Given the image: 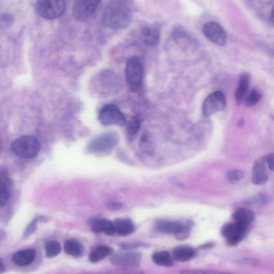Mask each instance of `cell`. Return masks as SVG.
<instances>
[{
    "label": "cell",
    "mask_w": 274,
    "mask_h": 274,
    "mask_svg": "<svg viewBox=\"0 0 274 274\" xmlns=\"http://www.w3.org/2000/svg\"><path fill=\"white\" fill-rule=\"evenodd\" d=\"M3 18L2 16L1 17V21H4V25L6 24H9V23L12 22V17H10L9 15H7V14H4Z\"/></svg>",
    "instance_id": "74e56055"
},
{
    "label": "cell",
    "mask_w": 274,
    "mask_h": 274,
    "mask_svg": "<svg viewBox=\"0 0 274 274\" xmlns=\"http://www.w3.org/2000/svg\"><path fill=\"white\" fill-rule=\"evenodd\" d=\"M114 226L115 232L121 236H128L134 232V224L129 219H117L115 220Z\"/></svg>",
    "instance_id": "ffe728a7"
},
{
    "label": "cell",
    "mask_w": 274,
    "mask_h": 274,
    "mask_svg": "<svg viewBox=\"0 0 274 274\" xmlns=\"http://www.w3.org/2000/svg\"><path fill=\"white\" fill-rule=\"evenodd\" d=\"M226 106V97L221 91H216L210 94L203 102V114L206 117H209L224 110Z\"/></svg>",
    "instance_id": "ba28073f"
},
{
    "label": "cell",
    "mask_w": 274,
    "mask_h": 274,
    "mask_svg": "<svg viewBox=\"0 0 274 274\" xmlns=\"http://www.w3.org/2000/svg\"><path fill=\"white\" fill-rule=\"evenodd\" d=\"M82 274H144L142 270L135 269H122L117 270H111L97 273H86Z\"/></svg>",
    "instance_id": "4316f807"
},
{
    "label": "cell",
    "mask_w": 274,
    "mask_h": 274,
    "mask_svg": "<svg viewBox=\"0 0 274 274\" xmlns=\"http://www.w3.org/2000/svg\"><path fill=\"white\" fill-rule=\"evenodd\" d=\"M142 255L138 252L121 253L112 256L110 262L118 268L135 269L142 262Z\"/></svg>",
    "instance_id": "52a82bcc"
},
{
    "label": "cell",
    "mask_w": 274,
    "mask_h": 274,
    "mask_svg": "<svg viewBox=\"0 0 274 274\" xmlns=\"http://www.w3.org/2000/svg\"><path fill=\"white\" fill-rule=\"evenodd\" d=\"M152 259L154 263L160 266L170 268L174 265L173 259L167 251H160L153 255Z\"/></svg>",
    "instance_id": "603a6c76"
},
{
    "label": "cell",
    "mask_w": 274,
    "mask_h": 274,
    "mask_svg": "<svg viewBox=\"0 0 274 274\" xmlns=\"http://www.w3.org/2000/svg\"><path fill=\"white\" fill-rule=\"evenodd\" d=\"M133 9V7L129 1H110L103 11L102 23L112 30L125 29L131 22Z\"/></svg>",
    "instance_id": "6da1fadb"
},
{
    "label": "cell",
    "mask_w": 274,
    "mask_h": 274,
    "mask_svg": "<svg viewBox=\"0 0 274 274\" xmlns=\"http://www.w3.org/2000/svg\"><path fill=\"white\" fill-rule=\"evenodd\" d=\"M202 32L206 38L214 44L224 46L227 44L226 33L218 23H206L202 27Z\"/></svg>",
    "instance_id": "30bf717a"
},
{
    "label": "cell",
    "mask_w": 274,
    "mask_h": 274,
    "mask_svg": "<svg viewBox=\"0 0 274 274\" xmlns=\"http://www.w3.org/2000/svg\"><path fill=\"white\" fill-rule=\"evenodd\" d=\"M156 227L161 233L176 235L181 231L182 224L171 220H159L156 223Z\"/></svg>",
    "instance_id": "d6986e66"
},
{
    "label": "cell",
    "mask_w": 274,
    "mask_h": 274,
    "mask_svg": "<svg viewBox=\"0 0 274 274\" xmlns=\"http://www.w3.org/2000/svg\"><path fill=\"white\" fill-rule=\"evenodd\" d=\"M234 223L242 227L248 229L250 224L255 220L256 215L252 210L244 208H239L233 214Z\"/></svg>",
    "instance_id": "4fadbf2b"
},
{
    "label": "cell",
    "mask_w": 274,
    "mask_h": 274,
    "mask_svg": "<svg viewBox=\"0 0 274 274\" xmlns=\"http://www.w3.org/2000/svg\"><path fill=\"white\" fill-rule=\"evenodd\" d=\"M40 144L36 138L30 136L20 137L12 143L11 149L16 156L32 159L37 156L40 150Z\"/></svg>",
    "instance_id": "7a4b0ae2"
},
{
    "label": "cell",
    "mask_w": 274,
    "mask_h": 274,
    "mask_svg": "<svg viewBox=\"0 0 274 274\" xmlns=\"http://www.w3.org/2000/svg\"><path fill=\"white\" fill-rule=\"evenodd\" d=\"M113 252L112 248L107 246H100L93 250L90 255L89 259L91 262L95 263L110 256Z\"/></svg>",
    "instance_id": "44dd1931"
},
{
    "label": "cell",
    "mask_w": 274,
    "mask_h": 274,
    "mask_svg": "<svg viewBox=\"0 0 274 274\" xmlns=\"http://www.w3.org/2000/svg\"><path fill=\"white\" fill-rule=\"evenodd\" d=\"M144 69L142 63L137 56H132L126 62L125 75L130 89L134 92L141 90Z\"/></svg>",
    "instance_id": "3957f363"
},
{
    "label": "cell",
    "mask_w": 274,
    "mask_h": 274,
    "mask_svg": "<svg viewBox=\"0 0 274 274\" xmlns=\"http://www.w3.org/2000/svg\"><path fill=\"white\" fill-rule=\"evenodd\" d=\"M244 177V173L238 170L230 171L227 174V179L232 184L236 183L242 180Z\"/></svg>",
    "instance_id": "f546056e"
},
{
    "label": "cell",
    "mask_w": 274,
    "mask_h": 274,
    "mask_svg": "<svg viewBox=\"0 0 274 274\" xmlns=\"http://www.w3.org/2000/svg\"><path fill=\"white\" fill-rule=\"evenodd\" d=\"M271 18L272 22L274 23V6L273 7V8L271 12Z\"/></svg>",
    "instance_id": "ab89813d"
},
{
    "label": "cell",
    "mask_w": 274,
    "mask_h": 274,
    "mask_svg": "<svg viewBox=\"0 0 274 274\" xmlns=\"http://www.w3.org/2000/svg\"><path fill=\"white\" fill-rule=\"evenodd\" d=\"M66 5L63 1L41 0L35 4V9L39 16L47 19H54L65 13Z\"/></svg>",
    "instance_id": "277c9868"
},
{
    "label": "cell",
    "mask_w": 274,
    "mask_h": 274,
    "mask_svg": "<svg viewBox=\"0 0 274 274\" xmlns=\"http://www.w3.org/2000/svg\"><path fill=\"white\" fill-rule=\"evenodd\" d=\"M119 136L115 132L103 133L91 142L88 150L91 153H104L114 149L118 144Z\"/></svg>",
    "instance_id": "5b68a950"
},
{
    "label": "cell",
    "mask_w": 274,
    "mask_h": 274,
    "mask_svg": "<svg viewBox=\"0 0 274 274\" xmlns=\"http://www.w3.org/2000/svg\"><path fill=\"white\" fill-rule=\"evenodd\" d=\"M214 244L212 243L206 244L204 246H202V249H209L213 247Z\"/></svg>",
    "instance_id": "f35d334b"
},
{
    "label": "cell",
    "mask_w": 274,
    "mask_h": 274,
    "mask_svg": "<svg viewBox=\"0 0 274 274\" xmlns=\"http://www.w3.org/2000/svg\"><path fill=\"white\" fill-rule=\"evenodd\" d=\"M262 97V95L258 90L252 89L246 99V103L249 107L254 106L261 100Z\"/></svg>",
    "instance_id": "83f0119b"
},
{
    "label": "cell",
    "mask_w": 274,
    "mask_h": 274,
    "mask_svg": "<svg viewBox=\"0 0 274 274\" xmlns=\"http://www.w3.org/2000/svg\"><path fill=\"white\" fill-rule=\"evenodd\" d=\"M180 273L181 274H233L220 272L201 270H185L182 271Z\"/></svg>",
    "instance_id": "d6a6232c"
},
{
    "label": "cell",
    "mask_w": 274,
    "mask_h": 274,
    "mask_svg": "<svg viewBox=\"0 0 274 274\" xmlns=\"http://www.w3.org/2000/svg\"><path fill=\"white\" fill-rule=\"evenodd\" d=\"M251 76L248 73H242L239 79L238 87L235 93L236 102L240 104L244 100L249 88Z\"/></svg>",
    "instance_id": "9a60e30c"
},
{
    "label": "cell",
    "mask_w": 274,
    "mask_h": 274,
    "mask_svg": "<svg viewBox=\"0 0 274 274\" xmlns=\"http://www.w3.org/2000/svg\"><path fill=\"white\" fill-rule=\"evenodd\" d=\"M266 157H261L257 159L253 166L252 181L257 185H263L269 179L267 168Z\"/></svg>",
    "instance_id": "7c38bea8"
},
{
    "label": "cell",
    "mask_w": 274,
    "mask_h": 274,
    "mask_svg": "<svg viewBox=\"0 0 274 274\" xmlns=\"http://www.w3.org/2000/svg\"><path fill=\"white\" fill-rule=\"evenodd\" d=\"M240 262L247 265H251L254 266L259 265L260 263L257 260L252 258H243L241 260Z\"/></svg>",
    "instance_id": "d590c367"
},
{
    "label": "cell",
    "mask_w": 274,
    "mask_h": 274,
    "mask_svg": "<svg viewBox=\"0 0 274 274\" xmlns=\"http://www.w3.org/2000/svg\"><path fill=\"white\" fill-rule=\"evenodd\" d=\"M142 38L144 43L147 46L156 45L159 41L160 32L155 26H145L142 30Z\"/></svg>",
    "instance_id": "ac0fdd59"
},
{
    "label": "cell",
    "mask_w": 274,
    "mask_h": 274,
    "mask_svg": "<svg viewBox=\"0 0 274 274\" xmlns=\"http://www.w3.org/2000/svg\"><path fill=\"white\" fill-rule=\"evenodd\" d=\"M45 251L47 258H54L58 256L61 251L60 244L56 241L48 242L45 246Z\"/></svg>",
    "instance_id": "484cf974"
},
{
    "label": "cell",
    "mask_w": 274,
    "mask_h": 274,
    "mask_svg": "<svg viewBox=\"0 0 274 274\" xmlns=\"http://www.w3.org/2000/svg\"><path fill=\"white\" fill-rule=\"evenodd\" d=\"M38 218L34 219L31 223L27 227L25 232L24 236L27 237L28 236H31L37 229Z\"/></svg>",
    "instance_id": "836d02e7"
},
{
    "label": "cell",
    "mask_w": 274,
    "mask_h": 274,
    "mask_svg": "<svg viewBox=\"0 0 274 274\" xmlns=\"http://www.w3.org/2000/svg\"><path fill=\"white\" fill-rule=\"evenodd\" d=\"M64 248L66 254L73 257H79L83 253L82 245L75 240H67L65 243Z\"/></svg>",
    "instance_id": "cb8c5ba5"
},
{
    "label": "cell",
    "mask_w": 274,
    "mask_h": 274,
    "mask_svg": "<svg viewBox=\"0 0 274 274\" xmlns=\"http://www.w3.org/2000/svg\"><path fill=\"white\" fill-rule=\"evenodd\" d=\"M107 207L110 210H115L121 209L122 207L121 203L115 202V201H110L107 203Z\"/></svg>",
    "instance_id": "8d00e7d4"
},
{
    "label": "cell",
    "mask_w": 274,
    "mask_h": 274,
    "mask_svg": "<svg viewBox=\"0 0 274 274\" xmlns=\"http://www.w3.org/2000/svg\"><path fill=\"white\" fill-rule=\"evenodd\" d=\"M36 256V252L33 249L20 251L12 256V261L16 265L20 267L31 264Z\"/></svg>",
    "instance_id": "2e32d148"
},
{
    "label": "cell",
    "mask_w": 274,
    "mask_h": 274,
    "mask_svg": "<svg viewBox=\"0 0 274 274\" xmlns=\"http://www.w3.org/2000/svg\"><path fill=\"white\" fill-rule=\"evenodd\" d=\"M11 185L9 179L5 173L1 174L0 181V206L4 207L10 200Z\"/></svg>",
    "instance_id": "e0dca14e"
},
{
    "label": "cell",
    "mask_w": 274,
    "mask_h": 274,
    "mask_svg": "<svg viewBox=\"0 0 274 274\" xmlns=\"http://www.w3.org/2000/svg\"><path fill=\"white\" fill-rule=\"evenodd\" d=\"M5 271V267L4 265L3 264V262L1 261V273H2Z\"/></svg>",
    "instance_id": "60d3db41"
},
{
    "label": "cell",
    "mask_w": 274,
    "mask_h": 274,
    "mask_svg": "<svg viewBox=\"0 0 274 274\" xmlns=\"http://www.w3.org/2000/svg\"><path fill=\"white\" fill-rule=\"evenodd\" d=\"M140 122L138 118L135 117L129 121L127 126L129 134L131 136L136 135L140 129Z\"/></svg>",
    "instance_id": "4dcf8cb0"
},
{
    "label": "cell",
    "mask_w": 274,
    "mask_h": 274,
    "mask_svg": "<svg viewBox=\"0 0 274 274\" xmlns=\"http://www.w3.org/2000/svg\"><path fill=\"white\" fill-rule=\"evenodd\" d=\"M98 119L104 126H123L125 118L120 109L114 104L105 105L100 110Z\"/></svg>",
    "instance_id": "8992f818"
},
{
    "label": "cell",
    "mask_w": 274,
    "mask_h": 274,
    "mask_svg": "<svg viewBox=\"0 0 274 274\" xmlns=\"http://www.w3.org/2000/svg\"><path fill=\"white\" fill-rule=\"evenodd\" d=\"M121 247L125 250H132L140 248H147L149 247V245L142 242H132L123 243L121 245Z\"/></svg>",
    "instance_id": "1f68e13d"
},
{
    "label": "cell",
    "mask_w": 274,
    "mask_h": 274,
    "mask_svg": "<svg viewBox=\"0 0 274 274\" xmlns=\"http://www.w3.org/2000/svg\"><path fill=\"white\" fill-rule=\"evenodd\" d=\"M192 224L190 222H186L184 224H182V227L181 231L177 234L175 235L176 238L179 240H184L187 238L192 229Z\"/></svg>",
    "instance_id": "f1b7e54d"
},
{
    "label": "cell",
    "mask_w": 274,
    "mask_h": 274,
    "mask_svg": "<svg viewBox=\"0 0 274 274\" xmlns=\"http://www.w3.org/2000/svg\"><path fill=\"white\" fill-rule=\"evenodd\" d=\"M267 165L271 171H274V153H271L266 157Z\"/></svg>",
    "instance_id": "e575fe53"
},
{
    "label": "cell",
    "mask_w": 274,
    "mask_h": 274,
    "mask_svg": "<svg viewBox=\"0 0 274 274\" xmlns=\"http://www.w3.org/2000/svg\"><path fill=\"white\" fill-rule=\"evenodd\" d=\"M195 254V250L189 247H179L173 251V256L176 261L184 262L189 261Z\"/></svg>",
    "instance_id": "7402d4cb"
},
{
    "label": "cell",
    "mask_w": 274,
    "mask_h": 274,
    "mask_svg": "<svg viewBox=\"0 0 274 274\" xmlns=\"http://www.w3.org/2000/svg\"><path fill=\"white\" fill-rule=\"evenodd\" d=\"M140 149L147 155H152L154 153V144L152 137L149 133H143L140 142Z\"/></svg>",
    "instance_id": "d4e9b609"
},
{
    "label": "cell",
    "mask_w": 274,
    "mask_h": 274,
    "mask_svg": "<svg viewBox=\"0 0 274 274\" xmlns=\"http://www.w3.org/2000/svg\"><path fill=\"white\" fill-rule=\"evenodd\" d=\"M91 229L94 233H104L111 236L115 233L114 222L105 219H95L90 222Z\"/></svg>",
    "instance_id": "5bb4252c"
},
{
    "label": "cell",
    "mask_w": 274,
    "mask_h": 274,
    "mask_svg": "<svg viewBox=\"0 0 274 274\" xmlns=\"http://www.w3.org/2000/svg\"><path fill=\"white\" fill-rule=\"evenodd\" d=\"M100 1L79 0L75 2L73 7V16L79 21L87 19L96 10Z\"/></svg>",
    "instance_id": "9c48e42d"
},
{
    "label": "cell",
    "mask_w": 274,
    "mask_h": 274,
    "mask_svg": "<svg viewBox=\"0 0 274 274\" xmlns=\"http://www.w3.org/2000/svg\"><path fill=\"white\" fill-rule=\"evenodd\" d=\"M248 229L238 226L235 223H229L222 227L221 233L226 238L227 243L234 247L240 243L247 234Z\"/></svg>",
    "instance_id": "8fae6325"
}]
</instances>
